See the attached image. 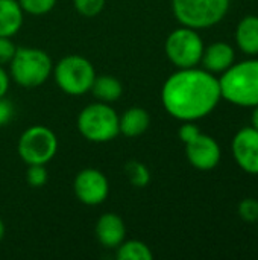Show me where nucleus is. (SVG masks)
Segmentation results:
<instances>
[{"mask_svg":"<svg viewBox=\"0 0 258 260\" xmlns=\"http://www.w3.org/2000/svg\"><path fill=\"white\" fill-rule=\"evenodd\" d=\"M231 0H172L175 18L187 27L205 29L217 24L228 12Z\"/></svg>","mask_w":258,"mask_h":260,"instance_id":"obj_6","label":"nucleus"},{"mask_svg":"<svg viewBox=\"0 0 258 260\" xmlns=\"http://www.w3.org/2000/svg\"><path fill=\"white\" fill-rule=\"evenodd\" d=\"M14 105L9 99H6V96L0 98V128L6 126L12 119H14Z\"/></svg>","mask_w":258,"mask_h":260,"instance_id":"obj_25","label":"nucleus"},{"mask_svg":"<svg viewBox=\"0 0 258 260\" xmlns=\"http://www.w3.org/2000/svg\"><path fill=\"white\" fill-rule=\"evenodd\" d=\"M105 3L106 0H73L75 9L78 11V14L87 18L97 17L103 11Z\"/></svg>","mask_w":258,"mask_h":260,"instance_id":"obj_21","label":"nucleus"},{"mask_svg":"<svg viewBox=\"0 0 258 260\" xmlns=\"http://www.w3.org/2000/svg\"><path fill=\"white\" fill-rule=\"evenodd\" d=\"M233 155L245 172L258 174V131L255 128H243L234 136Z\"/></svg>","mask_w":258,"mask_h":260,"instance_id":"obj_11","label":"nucleus"},{"mask_svg":"<svg viewBox=\"0 0 258 260\" xmlns=\"http://www.w3.org/2000/svg\"><path fill=\"white\" fill-rule=\"evenodd\" d=\"M78 131L91 143H108L120 134L119 114L111 104H90L78 116Z\"/></svg>","mask_w":258,"mask_h":260,"instance_id":"obj_4","label":"nucleus"},{"mask_svg":"<svg viewBox=\"0 0 258 260\" xmlns=\"http://www.w3.org/2000/svg\"><path fill=\"white\" fill-rule=\"evenodd\" d=\"M52 75L62 93L68 96H84L91 90L96 70L90 59L73 53L53 64Z\"/></svg>","mask_w":258,"mask_h":260,"instance_id":"obj_5","label":"nucleus"},{"mask_svg":"<svg viewBox=\"0 0 258 260\" xmlns=\"http://www.w3.org/2000/svg\"><path fill=\"white\" fill-rule=\"evenodd\" d=\"M94 233L102 247L116 250L126 239V225L119 215L103 213L96 222Z\"/></svg>","mask_w":258,"mask_h":260,"instance_id":"obj_12","label":"nucleus"},{"mask_svg":"<svg viewBox=\"0 0 258 260\" xmlns=\"http://www.w3.org/2000/svg\"><path fill=\"white\" fill-rule=\"evenodd\" d=\"M3 238H5V224H3V221L0 219V242H2Z\"/></svg>","mask_w":258,"mask_h":260,"instance_id":"obj_28","label":"nucleus"},{"mask_svg":"<svg viewBox=\"0 0 258 260\" xmlns=\"http://www.w3.org/2000/svg\"><path fill=\"white\" fill-rule=\"evenodd\" d=\"M186 145V155L190 165L199 171H211L220 161L219 143L208 134L199 133Z\"/></svg>","mask_w":258,"mask_h":260,"instance_id":"obj_10","label":"nucleus"},{"mask_svg":"<svg viewBox=\"0 0 258 260\" xmlns=\"http://www.w3.org/2000/svg\"><path fill=\"white\" fill-rule=\"evenodd\" d=\"M49 180L46 165H29L26 172V181L30 187H43Z\"/></svg>","mask_w":258,"mask_h":260,"instance_id":"obj_22","label":"nucleus"},{"mask_svg":"<svg viewBox=\"0 0 258 260\" xmlns=\"http://www.w3.org/2000/svg\"><path fill=\"white\" fill-rule=\"evenodd\" d=\"M24 12L18 0H0V37L12 38L23 26Z\"/></svg>","mask_w":258,"mask_h":260,"instance_id":"obj_15","label":"nucleus"},{"mask_svg":"<svg viewBox=\"0 0 258 260\" xmlns=\"http://www.w3.org/2000/svg\"><path fill=\"white\" fill-rule=\"evenodd\" d=\"M9 66V76L23 88L43 85L52 75L53 61L50 55L38 47H17Z\"/></svg>","mask_w":258,"mask_h":260,"instance_id":"obj_3","label":"nucleus"},{"mask_svg":"<svg viewBox=\"0 0 258 260\" xmlns=\"http://www.w3.org/2000/svg\"><path fill=\"white\" fill-rule=\"evenodd\" d=\"M201 61L205 70H208L210 73L225 72L234 62V50L227 43H213L207 49H204Z\"/></svg>","mask_w":258,"mask_h":260,"instance_id":"obj_13","label":"nucleus"},{"mask_svg":"<svg viewBox=\"0 0 258 260\" xmlns=\"http://www.w3.org/2000/svg\"><path fill=\"white\" fill-rule=\"evenodd\" d=\"M166 56L178 69L196 67L204 53V43L196 29L182 26L169 34L164 44Z\"/></svg>","mask_w":258,"mask_h":260,"instance_id":"obj_8","label":"nucleus"},{"mask_svg":"<svg viewBox=\"0 0 258 260\" xmlns=\"http://www.w3.org/2000/svg\"><path fill=\"white\" fill-rule=\"evenodd\" d=\"M93 96L99 101V102H105V104H113L116 101H119L123 94V85L122 82L111 75H96L91 90Z\"/></svg>","mask_w":258,"mask_h":260,"instance_id":"obj_16","label":"nucleus"},{"mask_svg":"<svg viewBox=\"0 0 258 260\" xmlns=\"http://www.w3.org/2000/svg\"><path fill=\"white\" fill-rule=\"evenodd\" d=\"M236 41L239 47L249 55L258 53V17L246 15L237 26Z\"/></svg>","mask_w":258,"mask_h":260,"instance_id":"obj_17","label":"nucleus"},{"mask_svg":"<svg viewBox=\"0 0 258 260\" xmlns=\"http://www.w3.org/2000/svg\"><path fill=\"white\" fill-rule=\"evenodd\" d=\"M220 94L239 107L258 105V59L243 61L225 70L219 79Z\"/></svg>","mask_w":258,"mask_h":260,"instance_id":"obj_2","label":"nucleus"},{"mask_svg":"<svg viewBox=\"0 0 258 260\" xmlns=\"http://www.w3.org/2000/svg\"><path fill=\"white\" fill-rule=\"evenodd\" d=\"M252 128H255L258 131V105L255 107V110H254V113H252Z\"/></svg>","mask_w":258,"mask_h":260,"instance_id":"obj_27","label":"nucleus"},{"mask_svg":"<svg viewBox=\"0 0 258 260\" xmlns=\"http://www.w3.org/2000/svg\"><path fill=\"white\" fill-rule=\"evenodd\" d=\"M123 172L132 187L143 189L151 183V171L138 160H129L123 166Z\"/></svg>","mask_w":258,"mask_h":260,"instance_id":"obj_19","label":"nucleus"},{"mask_svg":"<svg viewBox=\"0 0 258 260\" xmlns=\"http://www.w3.org/2000/svg\"><path fill=\"white\" fill-rule=\"evenodd\" d=\"M220 98L219 79L208 70L196 67L178 69L161 88L163 107L181 122H195L205 117L216 108Z\"/></svg>","mask_w":258,"mask_h":260,"instance_id":"obj_1","label":"nucleus"},{"mask_svg":"<svg viewBox=\"0 0 258 260\" xmlns=\"http://www.w3.org/2000/svg\"><path fill=\"white\" fill-rule=\"evenodd\" d=\"M17 50V46L14 41L8 37H0V66H6L11 62L14 53Z\"/></svg>","mask_w":258,"mask_h":260,"instance_id":"obj_24","label":"nucleus"},{"mask_svg":"<svg viewBox=\"0 0 258 260\" xmlns=\"http://www.w3.org/2000/svg\"><path fill=\"white\" fill-rule=\"evenodd\" d=\"M257 222H258V221H257Z\"/></svg>","mask_w":258,"mask_h":260,"instance_id":"obj_29","label":"nucleus"},{"mask_svg":"<svg viewBox=\"0 0 258 260\" xmlns=\"http://www.w3.org/2000/svg\"><path fill=\"white\" fill-rule=\"evenodd\" d=\"M18 5L24 14L40 17L49 14L56 6V0H18Z\"/></svg>","mask_w":258,"mask_h":260,"instance_id":"obj_20","label":"nucleus"},{"mask_svg":"<svg viewBox=\"0 0 258 260\" xmlns=\"http://www.w3.org/2000/svg\"><path fill=\"white\" fill-rule=\"evenodd\" d=\"M17 151L23 163L47 165L58 152L56 134L44 125H32L18 139Z\"/></svg>","mask_w":258,"mask_h":260,"instance_id":"obj_7","label":"nucleus"},{"mask_svg":"<svg viewBox=\"0 0 258 260\" xmlns=\"http://www.w3.org/2000/svg\"><path fill=\"white\" fill-rule=\"evenodd\" d=\"M116 257L119 260H152L154 253L148 247V244L141 241H123L116 248Z\"/></svg>","mask_w":258,"mask_h":260,"instance_id":"obj_18","label":"nucleus"},{"mask_svg":"<svg viewBox=\"0 0 258 260\" xmlns=\"http://www.w3.org/2000/svg\"><path fill=\"white\" fill-rule=\"evenodd\" d=\"M151 125V116L148 110L141 107H131L122 116L119 114V129L120 134L129 139L140 137L148 131Z\"/></svg>","mask_w":258,"mask_h":260,"instance_id":"obj_14","label":"nucleus"},{"mask_svg":"<svg viewBox=\"0 0 258 260\" xmlns=\"http://www.w3.org/2000/svg\"><path fill=\"white\" fill-rule=\"evenodd\" d=\"M75 197L84 206H100L109 195V181L106 175L94 168H85L78 172L73 181Z\"/></svg>","mask_w":258,"mask_h":260,"instance_id":"obj_9","label":"nucleus"},{"mask_svg":"<svg viewBox=\"0 0 258 260\" xmlns=\"http://www.w3.org/2000/svg\"><path fill=\"white\" fill-rule=\"evenodd\" d=\"M239 216L245 222H257L258 221V201L254 198H246L239 204Z\"/></svg>","mask_w":258,"mask_h":260,"instance_id":"obj_23","label":"nucleus"},{"mask_svg":"<svg viewBox=\"0 0 258 260\" xmlns=\"http://www.w3.org/2000/svg\"><path fill=\"white\" fill-rule=\"evenodd\" d=\"M9 85H11V76L9 73L0 66V98L6 96L8 94V90H9Z\"/></svg>","mask_w":258,"mask_h":260,"instance_id":"obj_26","label":"nucleus"}]
</instances>
